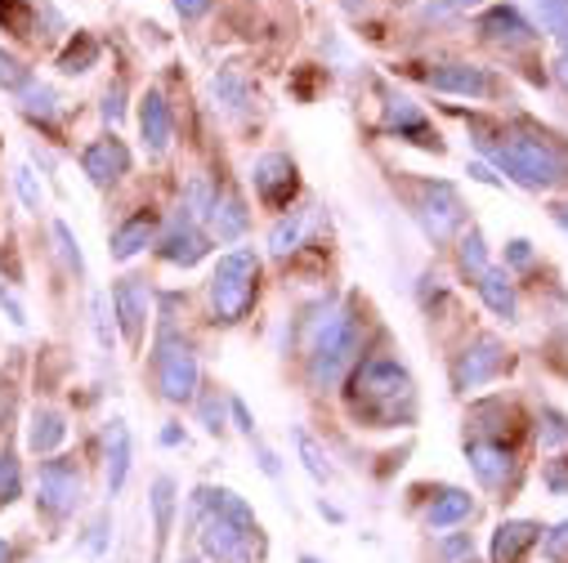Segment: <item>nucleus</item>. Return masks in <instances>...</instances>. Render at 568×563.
Returning <instances> with one entry per match:
<instances>
[{
    "mask_svg": "<svg viewBox=\"0 0 568 563\" xmlns=\"http://www.w3.org/2000/svg\"><path fill=\"white\" fill-rule=\"evenodd\" d=\"M475 149L484 153L488 166L501 171V180L519 184L524 193H555L568 184V144L559 134L532 125V121H488V116H466Z\"/></svg>",
    "mask_w": 568,
    "mask_h": 563,
    "instance_id": "obj_1",
    "label": "nucleus"
},
{
    "mask_svg": "<svg viewBox=\"0 0 568 563\" xmlns=\"http://www.w3.org/2000/svg\"><path fill=\"white\" fill-rule=\"evenodd\" d=\"M363 354V314L354 300L318 305L305 318V380L327 393L345 385V376L358 367Z\"/></svg>",
    "mask_w": 568,
    "mask_h": 563,
    "instance_id": "obj_2",
    "label": "nucleus"
},
{
    "mask_svg": "<svg viewBox=\"0 0 568 563\" xmlns=\"http://www.w3.org/2000/svg\"><path fill=\"white\" fill-rule=\"evenodd\" d=\"M349 411L367 430H398L416 420V380L398 358H363L349 376Z\"/></svg>",
    "mask_w": 568,
    "mask_h": 563,
    "instance_id": "obj_3",
    "label": "nucleus"
},
{
    "mask_svg": "<svg viewBox=\"0 0 568 563\" xmlns=\"http://www.w3.org/2000/svg\"><path fill=\"white\" fill-rule=\"evenodd\" d=\"M193 514H197V541L211 559H220V563H255L260 559V545H264L260 519L237 492L197 488Z\"/></svg>",
    "mask_w": 568,
    "mask_h": 563,
    "instance_id": "obj_4",
    "label": "nucleus"
},
{
    "mask_svg": "<svg viewBox=\"0 0 568 563\" xmlns=\"http://www.w3.org/2000/svg\"><path fill=\"white\" fill-rule=\"evenodd\" d=\"M260 300V255L255 246H233L211 273V314L224 327H237Z\"/></svg>",
    "mask_w": 568,
    "mask_h": 563,
    "instance_id": "obj_5",
    "label": "nucleus"
},
{
    "mask_svg": "<svg viewBox=\"0 0 568 563\" xmlns=\"http://www.w3.org/2000/svg\"><path fill=\"white\" fill-rule=\"evenodd\" d=\"M153 376H158V393L175 407H189L197 393H202V362H197V349L193 340L175 327V323H162L158 331V345H153Z\"/></svg>",
    "mask_w": 568,
    "mask_h": 563,
    "instance_id": "obj_6",
    "label": "nucleus"
},
{
    "mask_svg": "<svg viewBox=\"0 0 568 563\" xmlns=\"http://www.w3.org/2000/svg\"><path fill=\"white\" fill-rule=\"evenodd\" d=\"M412 219L420 224V233L435 246H444L466 228V202L448 180H420L416 202H412Z\"/></svg>",
    "mask_w": 568,
    "mask_h": 563,
    "instance_id": "obj_7",
    "label": "nucleus"
},
{
    "mask_svg": "<svg viewBox=\"0 0 568 563\" xmlns=\"http://www.w3.org/2000/svg\"><path fill=\"white\" fill-rule=\"evenodd\" d=\"M420 81L430 85L435 94L475 99V103H484V99H497V94H501L497 72H493V68H484V63H470V59H444V63H430V68L420 72Z\"/></svg>",
    "mask_w": 568,
    "mask_h": 563,
    "instance_id": "obj_8",
    "label": "nucleus"
},
{
    "mask_svg": "<svg viewBox=\"0 0 568 563\" xmlns=\"http://www.w3.org/2000/svg\"><path fill=\"white\" fill-rule=\"evenodd\" d=\"M112 318H116V331L130 349H144V336H149V318H153V287L149 277H116L112 282Z\"/></svg>",
    "mask_w": 568,
    "mask_h": 563,
    "instance_id": "obj_9",
    "label": "nucleus"
},
{
    "mask_svg": "<svg viewBox=\"0 0 568 563\" xmlns=\"http://www.w3.org/2000/svg\"><path fill=\"white\" fill-rule=\"evenodd\" d=\"M506 367H510V349H506L497 336H475V340L453 358V389H457V393H475V389L493 385Z\"/></svg>",
    "mask_w": 568,
    "mask_h": 563,
    "instance_id": "obj_10",
    "label": "nucleus"
},
{
    "mask_svg": "<svg viewBox=\"0 0 568 563\" xmlns=\"http://www.w3.org/2000/svg\"><path fill=\"white\" fill-rule=\"evenodd\" d=\"M475 32L484 45H497L506 54H519V50H532L541 41L537 23L524 19L519 6H510V0H497V6H484L479 19H475Z\"/></svg>",
    "mask_w": 568,
    "mask_h": 563,
    "instance_id": "obj_11",
    "label": "nucleus"
},
{
    "mask_svg": "<svg viewBox=\"0 0 568 563\" xmlns=\"http://www.w3.org/2000/svg\"><path fill=\"white\" fill-rule=\"evenodd\" d=\"M81 501H85V479H81V470H77L68 457L45 461L41 474H37V505H41L45 514H54V519H68V514L81 510Z\"/></svg>",
    "mask_w": 568,
    "mask_h": 563,
    "instance_id": "obj_12",
    "label": "nucleus"
},
{
    "mask_svg": "<svg viewBox=\"0 0 568 563\" xmlns=\"http://www.w3.org/2000/svg\"><path fill=\"white\" fill-rule=\"evenodd\" d=\"M381 125H385L389 134L407 139V144H416V149H430V153H444V139L435 134L430 116H425V112H420V103H416L412 94L385 90V99H381Z\"/></svg>",
    "mask_w": 568,
    "mask_h": 563,
    "instance_id": "obj_13",
    "label": "nucleus"
},
{
    "mask_svg": "<svg viewBox=\"0 0 568 563\" xmlns=\"http://www.w3.org/2000/svg\"><path fill=\"white\" fill-rule=\"evenodd\" d=\"M251 184H255V197L268 211H287L292 197L301 193V171L287 153H260L255 166H251Z\"/></svg>",
    "mask_w": 568,
    "mask_h": 563,
    "instance_id": "obj_14",
    "label": "nucleus"
},
{
    "mask_svg": "<svg viewBox=\"0 0 568 563\" xmlns=\"http://www.w3.org/2000/svg\"><path fill=\"white\" fill-rule=\"evenodd\" d=\"M158 259L162 264H175V268H193V264H202L206 259V250H211V233L193 219V215H175L162 233H158Z\"/></svg>",
    "mask_w": 568,
    "mask_h": 563,
    "instance_id": "obj_15",
    "label": "nucleus"
},
{
    "mask_svg": "<svg viewBox=\"0 0 568 563\" xmlns=\"http://www.w3.org/2000/svg\"><path fill=\"white\" fill-rule=\"evenodd\" d=\"M81 171H85V180L94 188H112V184H121L130 175V149L116 139V130L90 139V144L81 149Z\"/></svg>",
    "mask_w": 568,
    "mask_h": 563,
    "instance_id": "obj_16",
    "label": "nucleus"
},
{
    "mask_svg": "<svg viewBox=\"0 0 568 563\" xmlns=\"http://www.w3.org/2000/svg\"><path fill=\"white\" fill-rule=\"evenodd\" d=\"M171 139H175V116H171L166 94L153 85V90H144V99H139V144H144L149 157H166Z\"/></svg>",
    "mask_w": 568,
    "mask_h": 563,
    "instance_id": "obj_17",
    "label": "nucleus"
},
{
    "mask_svg": "<svg viewBox=\"0 0 568 563\" xmlns=\"http://www.w3.org/2000/svg\"><path fill=\"white\" fill-rule=\"evenodd\" d=\"M206 99L220 116H246L255 108V85L242 68H215L206 81Z\"/></svg>",
    "mask_w": 568,
    "mask_h": 563,
    "instance_id": "obj_18",
    "label": "nucleus"
},
{
    "mask_svg": "<svg viewBox=\"0 0 568 563\" xmlns=\"http://www.w3.org/2000/svg\"><path fill=\"white\" fill-rule=\"evenodd\" d=\"M466 461H470V470H475V479L484 483V488H506L510 483V474H515V452L501 443V439H466Z\"/></svg>",
    "mask_w": 568,
    "mask_h": 563,
    "instance_id": "obj_19",
    "label": "nucleus"
},
{
    "mask_svg": "<svg viewBox=\"0 0 568 563\" xmlns=\"http://www.w3.org/2000/svg\"><path fill=\"white\" fill-rule=\"evenodd\" d=\"M475 291L484 300V309L501 323H519V296H515V282H510V268H497L488 264L479 277H475Z\"/></svg>",
    "mask_w": 568,
    "mask_h": 563,
    "instance_id": "obj_20",
    "label": "nucleus"
},
{
    "mask_svg": "<svg viewBox=\"0 0 568 563\" xmlns=\"http://www.w3.org/2000/svg\"><path fill=\"white\" fill-rule=\"evenodd\" d=\"M153 242H158V215H153V211H139V215H130L125 224L112 228L108 255H112L116 264H125V259H134L139 250H149Z\"/></svg>",
    "mask_w": 568,
    "mask_h": 563,
    "instance_id": "obj_21",
    "label": "nucleus"
},
{
    "mask_svg": "<svg viewBox=\"0 0 568 563\" xmlns=\"http://www.w3.org/2000/svg\"><path fill=\"white\" fill-rule=\"evenodd\" d=\"M130 426L121 416L108 420L103 430V461H108V497H121L125 492V479H130Z\"/></svg>",
    "mask_w": 568,
    "mask_h": 563,
    "instance_id": "obj_22",
    "label": "nucleus"
},
{
    "mask_svg": "<svg viewBox=\"0 0 568 563\" xmlns=\"http://www.w3.org/2000/svg\"><path fill=\"white\" fill-rule=\"evenodd\" d=\"M246 228H251V211H246V202L237 197V193H220L215 197V206H211V215H206V233H211V242H242L246 237Z\"/></svg>",
    "mask_w": 568,
    "mask_h": 563,
    "instance_id": "obj_23",
    "label": "nucleus"
},
{
    "mask_svg": "<svg viewBox=\"0 0 568 563\" xmlns=\"http://www.w3.org/2000/svg\"><path fill=\"white\" fill-rule=\"evenodd\" d=\"M175 492H180V488H175L171 474H158L153 488H149V510H153V559L166 554V541H171V528H175V505H180Z\"/></svg>",
    "mask_w": 568,
    "mask_h": 563,
    "instance_id": "obj_24",
    "label": "nucleus"
},
{
    "mask_svg": "<svg viewBox=\"0 0 568 563\" xmlns=\"http://www.w3.org/2000/svg\"><path fill=\"white\" fill-rule=\"evenodd\" d=\"M68 439V416L59 407H32L28 416V452L32 457H54Z\"/></svg>",
    "mask_w": 568,
    "mask_h": 563,
    "instance_id": "obj_25",
    "label": "nucleus"
},
{
    "mask_svg": "<svg viewBox=\"0 0 568 563\" xmlns=\"http://www.w3.org/2000/svg\"><path fill=\"white\" fill-rule=\"evenodd\" d=\"M537 536H541V523H532V519H506V523L493 532L488 554H493V563H519L524 550L537 545Z\"/></svg>",
    "mask_w": 568,
    "mask_h": 563,
    "instance_id": "obj_26",
    "label": "nucleus"
},
{
    "mask_svg": "<svg viewBox=\"0 0 568 563\" xmlns=\"http://www.w3.org/2000/svg\"><path fill=\"white\" fill-rule=\"evenodd\" d=\"M99 59H103V41H99L94 32L77 28V32H68V41H63L54 68H59L63 76H85L90 68H99Z\"/></svg>",
    "mask_w": 568,
    "mask_h": 563,
    "instance_id": "obj_27",
    "label": "nucleus"
},
{
    "mask_svg": "<svg viewBox=\"0 0 568 563\" xmlns=\"http://www.w3.org/2000/svg\"><path fill=\"white\" fill-rule=\"evenodd\" d=\"M14 99H19V112H23L28 121H41V125H54L59 112H63V94H59L50 81H41V76H32Z\"/></svg>",
    "mask_w": 568,
    "mask_h": 563,
    "instance_id": "obj_28",
    "label": "nucleus"
},
{
    "mask_svg": "<svg viewBox=\"0 0 568 563\" xmlns=\"http://www.w3.org/2000/svg\"><path fill=\"white\" fill-rule=\"evenodd\" d=\"M470 514H475V497L462 492V488H444V492L435 497V505L425 510V528H430V532H448V528L466 523Z\"/></svg>",
    "mask_w": 568,
    "mask_h": 563,
    "instance_id": "obj_29",
    "label": "nucleus"
},
{
    "mask_svg": "<svg viewBox=\"0 0 568 563\" xmlns=\"http://www.w3.org/2000/svg\"><path fill=\"white\" fill-rule=\"evenodd\" d=\"M0 32L14 41H41V0H0Z\"/></svg>",
    "mask_w": 568,
    "mask_h": 563,
    "instance_id": "obj_30",
    "label": "nucleus"
},
{
    "mask_svg": "<svg viewBox=\"0 0 568 563\" xmlns=\"http://www.w3.org/2000/svg\"><path fill=\"white\" fill-rule=\"evenodd\" d=\"M305 233H310V211H292V215H282L273 228H268V255L273 259H287L305 246Z\"/></svg>",
    "mask_w": 568,
    "mask_h": 563,
    "instance_id": "obj_31",
    "label": "nucleus"
},
{
    "mask_svg": "<svg viewBox=\"0 0 568 563\" xmlns=\"http://www.w3.org/2000/svg\"><path fill=\"white\" fill-rule=\"evenodd\" d=\"M484 268H488V242H484V228L470 224V228L457 233V273L466 282H475Z\"/></svg>",
    "mask_w": 568,
    "mask_h": 563,
    "instance_id": "obj_32",
    "label": "nucleus"
},
{
    "mask_svg": "<svg viewBox=\"0 0 568 563\" xmlns=\"http://www.w3.org/2000/svg\"><path fill=\"white\" fill-rule=\"evenodd\" d=\"M292 443H296V457H301V465H305V474L314 479V483H332L336 479V470H332V461H327V452L318 448V439L310 434V430H292Z\"/></svg>",
    "mask_w": 568,
    "mask_h": 563,
    "instance_id": "obj_33",
    "label": "nucleus"
},
{
    "mask_svg": "<svg viewBox=\"0 0 568 563\" xmlns=\"http://www.w3.org/2000/svg\"><path fill=\"white\" fill-rule=\"evenodd\" d=\"M215 197H220L215 180H211V175H193V180L184 184V202H180V211H184V215H193V219L206 228V215H211Z\"/></svg>",
    "mask_w": 568,
    "mask_h": 563,
    "instance_id": "obj_34",
    "label": "nucleus"
},
{
    "mask_svg": "<svg viewBox=\"0 0 568 563\" xmlns=\"http://www.w3.org/2000/svg\"><path fill=\"white\" fill-rule=\"evenodd\" d=\"M193 402H197V420H202V430H206L211 439H220V434H224V426H229V393L206 389V393H197Z\"/></svg>",
    "mask_w": 568,
    "mask_h": 563,
    "instance_id": "obj_35",
    "label": "nucleus"
},
{
    "mask_svg": "<svg viewBox=\"0 0 568 563\" xmlns=\"http://www.w3.org/2000/svg\"><path fill=\"white\" fill-rule=\"evenodd\" d=\"M90 318H94V340H99V349L103 354H112L116 349V318H112V300L108 296H90Z\"/></svg>",
    "mask_w": 568,
    "mask_h": 563,
    "instance_id": "obj_36",
    "label": "nucleus"
},
{
    "mask_svg": "<svg viewBox=\"0 0 568 563\" xmlns=\"http://www.w3.org/2000/svg\"><path fill=\"white\" fill-rule=\"evenodd\" d=\"M537 10V32L541 37H568V0H532Z\"/></svg>",
    "mask_w": 568,
    "mask_h": 563,
    "instance_id": "obj_37",
    "label": "nucleus"
},
{
    "mask_svg": "<svg viewBox=\"0 0 568 563\" xmlns=\"http://www.w3.org/2000/svg\"><path fill=\"white\" fill-rule=\"evenodd\" d=\"M37 72L14 54V50H6V45H0V90H6V94H19L28 81H32Z\"/></svg>",
    "mask_w": 568,
    "mask_h": 563,
    "instance_id": "obj_38",
    "label": "nucleus"
},
{
    "mask_svg": "<svg viewBox=\"0 0 568 563\" xmlns=\"http://www.w3.org/2000/svg\"><path fill=\"white\" fill-rule=\"evenodd\" d=\"M50 233H54V242H59V255H63L68 273L85 277V255H81V242H77V233L68 228V219H54V224H50Z\"/></svg>",
    "mask_w": 568,
    "mask_h": 563,
    "instance_id": "obj_39",
    "label": "nucleus"
},
{
    "mask_svg": "<svg viewBox=\"0 0 568 563\" xmlns=\"http://www.w3.org/2000/svg\"><path fill=\"white\" fill-rule=\"evenodd\" d=\"M125 99H130V85H125V76H116L108 90H103V99H99V116H103V125H121L125 121Z\"/></svg>",
    "mask_w": 568,
    "mask_h": 563,
    "instance_id": "obj_40",
    "label": "nucleus"
},
{
    "mask_svg": "<svg viewBox=\"0 0 568 563\" xmlns=\"http://www.w3.org/2000/svg\"><path fill=\"white\" fill-rule=\"evenodd\" d=\"M14 193H19V202H23L32 215L45 211V188H41V180H37L32 166H19V171H14Z\"/></svg>",
    "mask_w": 568,
    "mask_h": 563,
    "instance_id": "obj_41",
    "label": "nucleus"
},
{
    "mask_svg": "<svg viewBox=\"0 0 568 563\" xmlns=\"http://www.w3.org/2000/svg\"><path fill=\"white\" fill-rule=\"evenodd\" d=\"M19 492H23V465H19V457L6 448L0 452V501H19Z\"/></svg>",
    "mask_w": 568,
    "mask_h": 563,
    "instance_id": "obj_42",
    "label": "nucleus"
},
{
    "mask_svg": "<svg viewBox=\"0 0 568 563\" xmlns=\"http://www.w3.org/2000/svg\"><path fill=\"white\" fill-rule=\"evenodd\" d=\"M479 6H484V0H425L420 14H425V19H435V23H444V19H462V14L479 10Z\"/></svg>",
    "mask_w": 568,
    "mask_h": 563,
    "instance_id": "obj_43",
    "label": "nucleus"
},
{
    "mask_svg": "<svg viewBox=\"0 0 568 563\" xmlns=\"http://www.w3.org/2000/svg\"><path fill=\"white\" fill-rule=\"evenodd\" d=\"M541 448H564L568 443V416H559L555 407H541Z\"/></svg>",
    "mask_w": 568,
    "mask_h": 563,
    "instance_id": "obj_44",
    "label": "nucleus"
},
{
    "mask_svg": "<svg viewBox=\"0 0 568 563\" xmlns=\"http://www.w3.org/2000/svg\"><path fill=\"white\" fill-rule=\"evenodd\" d=\"M175 6V14H180V23H189V28H197L211 10H215V0H171Z\"/></svg>",
    "mask_w": 568,
    "mask_h": 563,
    "instance_id": "obj_45",
    "label": "nucleus"
},
{
    "mask_svg": "<svg viewBox=\"0 0 568 563\" xmlns=\"http://www.w3.org/2000/svg\"><path fill=\"white\" fill-rule=\"evenodd\" d=\"M0 309H6L10 327H19V331L28 327V309H23V300H19V296H14L10 287H6V277H0Z\"/></svg>",
    "mask_w": 568,
    "mask_h": 563,
    "instance_id": "obj_46",
    "label": "nucleus"
},
{
    "mask_svg": "<svg viewBox=\"0 0 568 563\" xmlns=\"http://www.w3.org/2000/svg\"><path fill=\"white\" fill-rule=\"evenodd\" d=\"M541 550H546V559H555V563H568V519L550 528V536L541 541Z\"/></svg>",
    "mask_w": 568,
    "mask_h": 563,
    "instance_id": "obj_47",
    "label": "nucleus"
},
{
    "mask_svg": "<svg viewBox=\"0 0 568 563\" xmlns=\"http://www.w3.org/2000/svg\"><path fill=\"white\" fill-rule=\"evenodd\" d=\"M108 528H112V514H99V519L90 523V536H85V554H90V559H99V554L108 550Z\"/></svg>",
    "mask_w": 568,
    "mask_h": 563,
    "instance_id": "obj_48",
    "label": "nucleus"
},
{
    "mask_svg": "<svg viewBox=\"0 0 568 563\" xmlns=\"http://www.w3.org/2000/svg\"><path fill=\"white\" fill-rule=\"evenodd\" d=\"M229 420L237 426L242 439H255V416H251V407H246L242 398H229Z\"/></svg>",
    "mask_w": 568,
    "mask_h": 563,
    "instance_id": "obj_49",
    "label": "nucleus"
},
{
    "mask_svg": "<svg viewBox=\"0 0 568 563\" xmlns=\"http://www.w3.org/2000/svg\"><path fill=\"white\" fill-rule=\"evenodd\" d=\"M466 175H470L475 184H488V188H506V180L497 175V166H488L484 157H479V162H470V166H466Z\"/></svg>",
    "mask_w": 568,
    "mask_h": 563,
    "instance_id": "obj_50",
    "label": "nucleus"
},
{
    "mask_svg": "<svg viewBox=\"0 0 568 563\" xmlns=\"http://www.w3.org/2000/svg\"><path fill=\"white\" fill-rule=\"evenodd\" d=\"M528 264H532V242L528 237H515L506 246V268H528Z\"/></svg>",
    "mask_w": 568,
    "mask_h": 563,
    "instance_id": "obj_51",
    "label": "nucleus"
},
{
    "mask_svg": "<svg viewBox=\"0 0 568 563\" xmlns=\"http://www.w3.org/2000/svg\"><path fill=\"white\" fill-rule=\"evenodd\" d=\"M546 488H550L555 497H564V492H568V457H559V461H550V465H546Z\"/></svg>",
    "mask_w": 568,
    "mask_h": 563,
    "instance_id": "obj_52",
    "label": "nucleus"
},
{
    "mask_svg": "<svg viewBox=\"0 0 568 563\" xmlns=\"http://www.w3.org/2000/svg\"><path fill=\"white\" fill-rule=\"evenodd\" d=\"M255 443V457H260V470L268 474V479H282V461H277V452L264 443V439H251Z\"/></svg>",
    "mask_w": 568,
    "mask_h": 563,
    "instance_id": "obj_53",
    "label": "nucleus"
},
{
    "mask_svg": "<svg viewBox=\"0 0 568 563\" xmlns=\"http://www.w3.org/2000/svg\"><path fill=\"white\" fill-rule=\"evenodd\" d=\"M470 554H475V541H470V536L444 541V563H462V559H470Z\"/></svg>",
    "mask_w": 568,
    "mask_h": 563,
    "instance_id": "obj_54",
    "label": "nucleus"
},
{
    "mask_svg": "<svg viewBox=\"0 0 568 563\" xmlns=\"http://www.w3.org/2000/svg\"><path fill=\"white\" fill-rule=\"evenodd\" d=\"M555 81L568 90V37H559V50H555Z\"/></svg>",
    "mask_w": 568,
    "mask_h": 563,
    "instance_id": "obj_55",
    "label": "nucleus"
},
{
    "mask_svg": "<svg viewBox=\"0 0 568 563\" xmlns=\"http://www.w3.org/2000/svg\"><path fill=\"white\" fill-rule=\"evenodd\" d=\"M158 439H162V448H180V443H189V434H184L180 426H166Z\"/></svg>",
    "mask_w": 568,
    "mask_h": 563,
    "instance_id": "obj_56",
    "label": "nucleus"
},
{
    "mask_svg": "<svg viewBox=\"0 0 568 563\" xmlns=\"http://www.w3.org/2000/svg\"><path fill=\"white\" fill-rule=\"evenodd\" d=\"M314 505H318V514H323V519H332V523H345V514H341L336 505H327V497H318Z\"/></svg>",
    "mask_w": 568,
    "mask_h": 563,
    "instance_id": "obj_57",
    "label": "nucleus"
},
{
    "mask_svg": "<svg viewBox=\"0 0 568 563\" xmlns=\"http://www.w3.org/2000/svg\"><path fill=\"white\" fill-rule=\"evenodd\" d=\"M336 6H341L345 14H354V19H358V14H363V10L372 6V0H336Z\"/></svg>",
    "mask_w": 568,
    "mask_h": 563,
    "instance_id": "obj_58",
    "label": "nucleus"
},
{
    "mask_svg": "<svg viewBox=\"0 0 568 563\" xmlns=\"http://www.w3.org/2000/svg\"><path fill=\"white\" fill-rule=\"evenodd\" d=\"M550 219H555V224H559V228H564V233H568V202H559V206H555V211H550Z\"/></svg>",
    "mask_w": 568,
    "mask_h": 563,
    "instance_id": "obj_59",
    "label": "nucleus"
},
{
    "mask_svg": "<svg viewBox=\"0 0 568 563\" xmlns=\"http://www.w3.org/2000/svg\"><path fill=\"white\" fill-rule=\"evenodd\" d=\"M0 563H14V545L6 536H0Z\"/></svg>",
    "mask_w": 568,
    "mask_h": 563,
    "instance_id": "obj_60",
    "label": "nucleus"
},
{
    "mask_svg": "<svg viewBox=\"0 0 568 563\" xmlns=\"http://www.w3.org/2000/svg\"><path fill=\"white\" fill-rule=\"evenodd\" d=\"M301 563H323V559H314V554H301Z\"/></svg>",
    "mask_w": 568,
    "mask_h": 563,
    "instance_id": "obj_61",
    "label": "nucleus"
},
{
    "mask_svg": "<svg viewBox=\"0 0 568 563\" xmlns=\"http://www.w3.org/2000/svg\"><path fill=\"white\" fill-rule=\"evenodd\" d=\"M180 563H206V559H197V554H189V559H180Z\"/></svg>",
    "mask_w": 568,
    "mask_h": 563,
    "instance_id": "obj_62",
    "label": "nucleus"
}]
</instances>
